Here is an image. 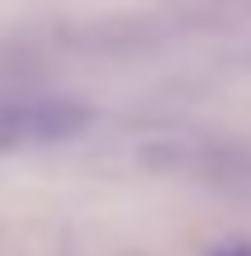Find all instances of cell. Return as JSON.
Instances as JSON below:
<instances>
[{
  "label": "cell",
  "instance_id": "6da1fadb",
  "mask_svg": "<svg viewBox=\"0 0 251 256\" xmlns=\"http://www.w3.org/2000/svg\"><path fill=\"white\" fill-rule=\"evenodd\" d=\"M95 124V110L66 95H24L0 100V152H33L81 138Z\"/></svg>",
  "mask_w": 251,
  "mask_h": 256
}]
</instances>
